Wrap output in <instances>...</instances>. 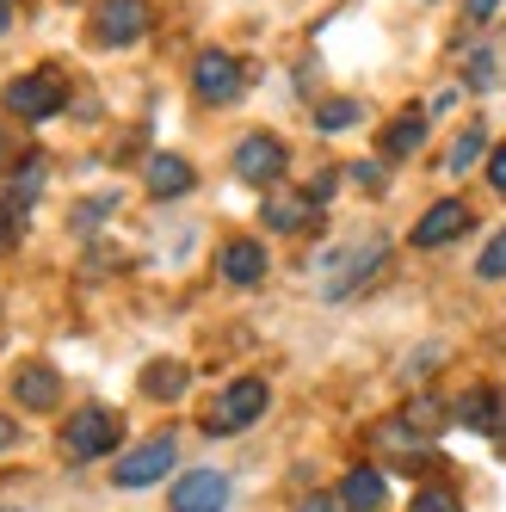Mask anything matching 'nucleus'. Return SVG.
<instances>
[{
	"label": "nucleus",
	"mask_w": 506,
	"mask_h": 512,
	"mask_svg": "<svg viewBox=\"0 0 506 512\" xmlns=\"http://www.w3.org/2000/svg\"><path fill=\"white\" fill-rule=\"evenodd\" d=\"M383 253H389V241H383V235H371V241H352V247H334L328 260L315 266V272H321V297H328V303L352 297V290L365 284V278H377Z\"/></svg>",
	"instance_id": "1"
},
{
	"label": "nucleus",
	"mask_w": 506,
	"mask_h": 512,
	"mask_svg": "<svg viewBox=\"0 0 506 512\" xmlns=\"http://www.w3.org/2000/svg\"><path fill=\"white\" fill-rule=\"evenodd\" d=\"M149 25H155V7L149 0H99V13H93V44L99 50H130L149 38Z\"/></svg>",
	"instance_id": "2"
},
{
	"label": "nucleus",
	"mask_w": 506,
	"mask_h": 512,
	"mask_svg": "<svg viewBox=\"0 0 506 512\" xmlns=\"http://www.w3.org/2000/svg\"><path fill=\"white\" fill-rule=\"evenodd\" d=\"M118 438H124V426H118L112 408H75L68 426H62V451L75 457V463H93L105 451H118Z\"/></svg>",
	"instance_id": "3"
},
{
	"label": "nucleus",
	"mask_w": 506,
	"mask_h": 512,
	"mask_svg": "<svg viewBox=\"0 0 506 512\" xmlns=\"http://www.w3.org/2000/svg\"><path fill=\"white\" fill-rule=\"evenodd\" d=\"M266 401H272L266 377H235L223 395H216V408H210V426H204V432H216V438H229V432H247L253 420L266 414Z\"/></svg>",
	"instance_id": "4"
},
{
	"label": "nucleus",
	"mask_w": 506,
	"mask_h": 512,
	"mask_svg": "<svg viewBox=\"0 0 506 512\" xmlns=\"http://www.w3.org/2000/svg\"><path fill=\"white\" fill-rule=\"evenodd\" d=\"M62 81L50 75V68H31V75H13L7 81V93H0V105H7L13 118H25V124H44V118H56L62 112Z\"/></svg>",
	"instance_id": "5"
},
{
	"label": "nucleus",
	"mask_w": 506,
	"mask_h": 512,
	"mask_svg": "<svg viewBox=\"0 0 506 512\" xmlns=\"http://www.w3.org/2000/svg\"><path fill=\"white\" fill-rule=\"evenodd\" d=\"M192 93H198L204 105H235V99L247 93V68H241V56H229V50H204V56L192 62Z\"/></svg>",
	"instance_id": "6"
},
{
	"label": "nucleus",
	"mask_w": 506,
	"mask_h": 512,
	"mask_svg": "<svg viewBox=\"0 0 506 512\" xmlns=\"http://www.w3.org/2000/svg\"><path fill=\"white\" fill-rule=\"evenodd\" d=\"M284 161H291V155H284V142L278 136H266V130H253V136H241L235 142V179H241V186H278V179H284Z\"/></svg>",
	"instance_id": "7"
},
{
	"label": "nucleus",
	"mask_w": 506,
	"mask_h": 512,
	"mask_svg": "<svg viewBox=\"0 0 506 512\" xmlns=\"http://www.w3.org/2000/svg\"><path fill=\"white\" fill-rule=\"evenodd\" d=\"M173 463H179V445H173V438H149V445H136V451L118 457V475H112V482H118V488H155L161 475H173Z\"/></svg>",
	"instance_id": "8"
},
{
	"label": "nucleus",
	"mask_w": 506,
	"mask_h": 512,
	"mask_svg": "<svg viewBox=\"0 0 506 512\" xmlns=\"http://www.w3.org/2000/svg\"><path fill=\"white\" fill-rule=\"evenodd\" d=\"M173 512H223L229 506V475L223 469H192V475H179L173 494H167Z\"/></svg>",
	"instance_id": "9"
},
{
	"label": "nucleus",
	"mask_w": 506,
	"mask_h": 512,
	"mask_svg": "<svg viewBox=\"0 0 506 512\" xmlns=\"http://www.w3.org/2000/svg\"><path fill=\"white\" fill-rule=\"evenodd\" d=\"M469 229V204L463 198H439L420 223H414V247H451Z\"/></svg>",
	"instance_id": "10"
},
{
	"label": "nucleus",
	"mask_w": 506,
	"mask_h": 512,
	"mask_svg": "<svg viewBox=\"0 0 506 512\" xmlns=\"http://www.w3.org/2000/svg\"><path fill=\"white\" fill-rule=\"evenodd\" d=\"M216 272H223L235 290L266 284V247H260V241H229L223 253H216Z\"/></svg>",
	"instance_id": "11"
},
{
	"label": "nucleus",
	"mask_w": 506,
	"mask_h": 512,
	"mask_svg": "<svg viewBox=\"0 0 506 512\" xmlns=\"http://www.w3.org/2000/svg\"><path fill=\"white\" fill-rule=\"evenodd\" d=\"M13 395H19V408H31V414H50L56 401H62V377L50 371V364H25V371L13 377Z\"/></svg>",
	"instance_id": "12"
},
{
	"label": "nucleus",
	"mask_w": 506,
	"mask_h": 512,
	"mask_svg": "<svg viewBox=\"0 0 506 512\" xmlns=\"http://www.w3.org/2000/svg\"><path fill=\"white\" fill-rule=\"evenodd\" d=\"M142 179H149V192H155V198H186V192L198 186V173H192L186 155H149Z\"/></svg>",
	"instance_id": "13"
},
{
	"label": "nucleus",
	"mask_w": 506,
	"mask_h": 512,
	"mask_svg": "<svg viewBox=\"0 0 506 512\" xmlns=\"http://www.w3.org/2000/svg\"><path fill=\"white\" fill-rule=\"evenodd\" d=\"M315 198L309 192H272L266 198V229H284V235H303L309 223H315Z\"/></svg>",
	"instance_id": "14"
},
{
	"label": "nucleus",
	"mask_w": 506,
	"mask_h": 512,
	"mask_svg": "<svg viewBox=\"0 0 506 512\" xmlns=\"http://www.w3.org/2000/svg\"><path fill=\"white\" fill-rule=\"evenodd\" d=\"M457 426H469V432H506L500 395H494V389H469V395L457 401Z\"/></svg>",
	"instance_id": "15"
},
{
	"label": "nucleus",
	"mask_w": 506,
	"mask_h": 512,
	"mask_svg": "<svg viewBox=\"0 0 506 512\" xmlns=\"http://www.w3.org/2000/svg\"><path fill=\"white\" fill-rule=\"evenodd\" d=\"M383 469H371V463H358V469H346V482H340V500H346V512H377L383 506Z\"/></svg>",
	"instance_id": "16"
},
{
	"label": "nucleus",
	"mask_w": 506,
	"mask_h": 512,
	"mask_svg": "<svg viewBox=\"0 0 506 512\" xmlns=\"http://www.w3.org/2000/svg\"><path fill=\"white\" fill-rule=\"evenodd\" d=\"M186 383H192V371L179 358H155L149 371H142V395H149V401H179Z\"/></svg>",
	"instance_id": "17"
},
{
	"label": "nucleus",
	"mask_w": 506,
	"mask_h": 512,
	"mask_svg": "<svg viewBox=\"0 0 506 512\" xmlns=\"http://www.w3.org/2000/svg\"><path fill=\"white\" fill-rule=\"evenodd\" d=\"M420 142H426V112H402V118L383 130V155H389V161H408Z\"/></svg>",
	"instance_id": "18"
},
{
	"label": "nucleus",
	"mask_w": 506,
	"mask_h": 512,
	"mask_svg": "<svg viewBox=\"0 0 506 512\" xmlns=\"http://www.w3.org/2000/svg\"><path fill=\"white\" fill-rule=\"evenodd\" d=\"M358 118H365V105H358V99H321V105H315V130H321V136H340V130H352Z\"/></svg>",
	"instance_id": "19"
},
{
	"label": "nucleus",
	"mask_w": 506,
	"mask_h": 512,
	"mask_svg": "<svg viewBox=\"0 0 506 512\" xmlns=\"http://www.w3.org/2000/svg\"><path fill=\"white\" fill-rule=\"evenodd\" d=\"M38 192H44V161L31 155V161H19V167H13V179H7V198L31 210V198H38Z\"/></svg>",
	"instance_id": "20"
},
{
	"label": "nucleus",
	"mask_w": 506,
	"mask_h": 512,
	"mask_svg": "<svg viewBox=\"0 0 506 512\" xmlns=\"http://www.w3.org/2000/svg\"><path fill=\"white\" fill-rule=\"evenodd\" d=\"M25 204H13V198H0V253H13L19 241H25Z\"/></svg>",
	"instance_id": "21"
},
{
	"label": "nucleus",
	"mask_w": 506,
	"mask_h": 512,
	"mask_svg": "<svg viewBox=\"0 0 506 512\" xmlns=\"http://www.w3.org/2000/svg\"><path fill=\"white\" fill-rule=\"evenodd\" d=\"M476 278H488V284H500L506 278V223L494 229V241L482 247V260H476Z\"/></svg>",
	"instance_id": "22"
},
{
	"label": "nucleus",
	"mask_w": 506,
	"mask_h": 512,
	"mask_svg": "<svg viewBox=\"0 0 506 512\" xmlns=\"http://www.w3.org/2000/svg\"><path fill=\"white\" fill-rule=\"evenodd\" d=\"M482 149H488V136H482V124H476V130H463V136L451 142V173H463V167L476 161Z\"/></svg>",
	"instance_id": "23"
},
{
	"label": "nucleus",
	"mask_w": 506,
	"mask_h": 512,
	"mask_svg": "<svg viewBox=\"0 0 506 512\" xmlns=\"http://www.w3.org/2000/svg\"><path fill=\"white\" fill-rule=\"evenodd\" d=\"M469 87H476V93L500 87V62H494V50H476V56H469Z\"/></svg>",
	"instance_id": "24"
},
{
	"label": "nucleus",
	"mask_w": 506,
	"mask_h": 512,
	"mask_svg": "<svg viewBox=\"0 0 506 512\" xmlns=\"http://www.w3.org/2000/svg\"><path fill=\"white\" fill-rule=\"evenodd\" d=\"M439 420H445V414H439V401H414V408H408V426L426 432V438H432V432H445Z\"/></svg>",
	"instance_id": "25"
},
{
	"label": "nucleus",
	"mask_w": 506,
	"mask_h": 512,
	"mask_svg": "<svg viewBox=\"0 0 506 512\" xmlns=\"http://www.w3.org/2000/svg\"><path fill=\"white\" fill-rule=\"evenodd\" d=\"M408 512H463V506H457V500H451V494H445V488H420V494H414V506H408Z\"/></svg>",
	"instance_id": "26"
},
{
	"label": "nucleus",
	"mask_w": 506,
	"mask_h": 512,
	"mask_svg": "<svg viewBox=\"0 0 506 512\" xmlns=\"http://www.w3.org/2000/svg\"><path fill=\"white\" fill-rule=\"evenodd\" d=\"M346 179H358L365 192H383V167H377V161H352V167H346Z\"/></svg>",
	"instance_id": "27"
},
{
	"label": "nucleus",
	"mask_w": 506,
	"mask_h": 512,
	"mask_svg": "<svg viewBox=\"0 0 506 512\" xmlns=\"http://www.w3.org/2000/svg\"><path fill=\"white\" fill-rule=\"evenodd\" d=\"M112 204H118V198H93V204H81V210H75V229H93V223H99V216L112 210Z\"/></svg>",
	"instance_id": "28"
},
{
	"label": "nucleus",
	"mask_w": 506,
	"mask_h": 512,
	"mask_svg": "<svg viewBox=\"0 0 506 512\" xmlns=\"http://www.w3.org/2000/svg\"><path fill=\"white\" fill-rule=\"evenodd\" d=\"M488 186H494V192H506V142L488 155Z\"/></svg>",
	"instance_id": "29"
},
{
	"label": "nucleus",
	"mask_w": 506,
	"mask_h": 512,
	"mask_svg": "<svg viewBox=\"0 0 506 512\" xmlns=\"http://www.w3.org/2000/svg\"><path fill=\"white\" fill-rule=\"evenodd\" d=\"M463 13H469V25H482V19L500 13V0H463Z\"/></svg>",
	"instance_id": "30"
},
{
	"label": "nucleus",
	"mask_w": 506,
	"mask_h": 512,
	"mask_svg": "<svg viewBox=\"0 0 506 512\" xmlns=\"http://www.w3.org/2000/svg\"><path fill=\"white\" fill-rule=\"evenodd\" d=\"M303 512H346V500H334V494H309Z\"/></svg>",
	"instance_id": "31"
},
{
	"label": "nucleus",
	"mask_w": 506,
	"mask_h": 512,
	"mask_svg": "<svg viewBox=\"0 0 506 512\" xmlns=\"http://www.w3.org/2000/svg\"><path fill=\"white\" fill-rule=\"evenodd\" d=\"M13 438H19V426H13L7 414H0V451H13Z\"/></svg>",
	"instance_id": "32"
},
{
	"label": "nucleus",
	"mask_w": 506,
	"mask_h": 512,
	"mask_svg": "<svg viewBox=\"0 0 506 512\" xmlns=\"http://www.w3.org/2000/svg\"><path fill=\"white\" fill-rule=\"evenodd\" d=\"M13 7H19V0H0V38L13 31Z\"/></svg>",
	"instance_id": "33"
},
{
	"label": "nucleus",
	"mask_w": 506,
	"mask_h": 512,
	"mask_svg": "<svg viewBox=\"0 0 506 512\" xmlns=\"http://www.w3.org/2000/svg\"><path fill=\"white\" fill-rule=\"evenodd\" d=\"M7 149H13V142H7V130H0V161H7Z\"/></svg>",
	"instance_id": "34"
},
{
	"label": "nucleus",
	"mask_w": 506,
	"mask_h": 512,
	"mask_svg": "<svg viewBox=\"0 0 506 512\" xmlns=\"http://www.w3.org/2000/svg\"><path fill=\"white\" fill-rule=\"evenodd\" d=\"M0 512H25V506H0Z\"/></svg>",
	"instance_id": "35"
}]
</instances>
